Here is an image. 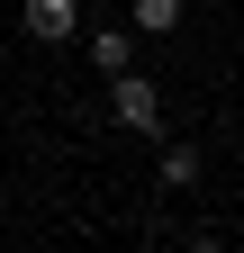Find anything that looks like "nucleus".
I'll return each mask as SVG.
<instances>
[{"label":"nucleus","instance_id":"obj_5","mask_svg":"<svg viewBox=\"0 0 244 253\" xmlns=\"http://www.w3.org/2000/svg\"><path fill=\"white\" fill-rule=\"evenodd\" d=\"M127 27H136V37H172V27H181V0H136Z\"/></svg>","mask_w":244,"mask_h":253},{"label":"nucleus","instance_id":"obj_2","mask_svg":"<svg viewBox=\"0 0 244 253\" xmlns=\"http://www.w3.org/2000/svg\"><path fill=\"white\" fill-rule=\"evenodd\" d=\"M18 18H27V37H45V45H73V27H81V0H18Z\"/></svg>","mask_w":244,"mask_h":253},{"label":"nucleus","instance_id":"obj_1","mask_svg":"<svg viewBox=\"0 0 244 253\" xmlns=\"http://www.w3.org/2000/svg\"><path fill=\"white\" fill-rule=\"evenodd\" d=\"M109 126H127V136H163V90L136 73H109Z\"/></svg>","mask_w":244,"mask_h":253},{"label":"nucleus","instance_id":"obj_3","mask_svg":"<svg viewBox=\"0 0 244 253\" xmlns=\"http://www.w3.org/2000/svg\"><path fill=\"white\" fill-rule=\"evenodd\" d=\"M127 63H136V27H100V37H90V73H127Z\"/></svg>","mask_w":244,"mask_h":253},{"label":"nucleus","instance_id":"obj_4","mask_svg":"<svg viewBox=\"0 0 244 253\" xmlns=\"http://www.w3.org/2000/svg\"><path fill=\"white\" fill-rule=\"evenodd\" d=\"M199 181V145H163V163H154V190H190Z\"/></svg>","mask_w":244,"mask_h":253}]
</instances>
